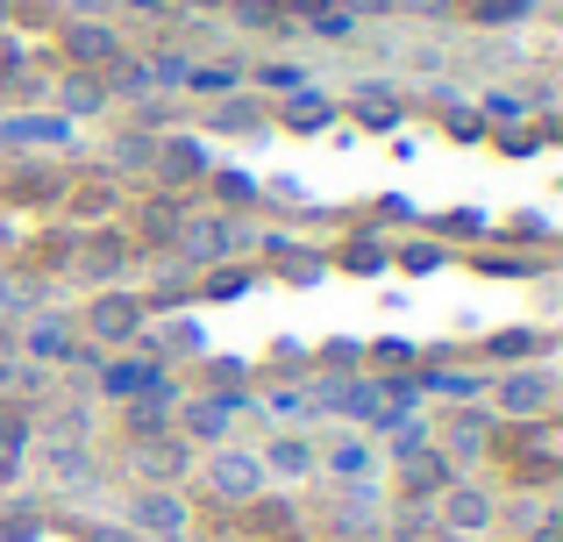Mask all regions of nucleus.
I'll list each match as a JSON object with an SVG mask.
<instances>
[{
    "mask_svg": "<svg viewBox=\"0 0 563 542\" xmlns=\"http://www.w3.org/2000/svg\"><path fill=\"white\" fill-rule=\"evenodd\" d=\"M485 392H493L499 421H550L556 414V364H507Z\"/></svg>",
    "mask_w": 563,
    "mask_h": 542,
    "instance_id": "nucleus-1",
    "label": "nucleus"
},
{
    "mask_svg": "<svg viewBox=\"0 0 563 542\" xmlns=\"http://www.w3.org/2000/svg\"><path fill=\"white\" fill-rule=\"evenodd\" d=\"M172 251H179L186 265L214 272V265H235V257L250 251V229H243V214H186V229H179Z\"/></svg>",
    "mask_w": 563,
    "mask_h": 542,
    "instance_id": "nucleus-2",
    "label": "nucleus"
},
{
    "mask_svg": "<svg viewBox=\"0 0 563 542\" xmlns=\"http://www.w3.org/2000/svg\"><path fill=\"white\" fill-rule=\"evenodd\" d=\"M122 529L129 535H151V542H186L192 535V507L179 486H136L122 507Z\"/></svg>",
    "mask_w": 563,
    "mask_h": 542,
    "instance_id": "nucleus-3",
    "label": "nucleus"
},
{
    "mask_svg": "<svg viewBox=\"0 0 563 542\" xmlns=\"http://www.w3.org/2000/svg\"><path fill=\"white\" fill-rule=\"evenodd\" d=\"M264 486H272V478H264L257 450H229V443H221L214 457H207V493H214L221 507H257Z\"/></svg>",
    "mask_w": 563,
    "mask_h": 542,
    "instance_id": "nucleus-4",
    "label": "nucleus"
},
{
    "mask_svg": "<svg viewBox=\"0 0 563 542\" xmlns=\"http://www.w3.org/2000/svg\"><path fill=\"white\" fill-rule=\"evenodd\" d=\"M435 529L442 535H456V542H478V535H493L499 529V500L485 486H442V500H435Z\"/></svg>",
    "mask_w": 563,
    "mask_h": 542,
    "instance_id": "nucleus-5",
    "label": "nucleus"
},
{
    "mask_svg": "<svg viewBox=\"0 0 563 542\" xmlns=\"http://www.w3.org/2000/svg\"><path fill=\"white\" fill-rule=\"evenodd\" d=\"M129 472H136V486H179V478L192 472V443L179 429L136 435V443H129Z\"/></svg>",
    "mask_w": 563,
    "mask_h": 542,
    "instance_id": "nucleus-6",
    "label": "nucleus"
},
{
    "mask_svg": "<svg viewBox=\"0 0 563 542\" xmlns=\"http://www.w3.org/2000/svg\"><path fill=\"white\" fill-rule=\"evenodd\" d=\"M235 414H243V392H200V400H179V421H172V429H179L192 450H221L229 429H235Z\"/></svg>",
    "mask_w": 563,
    "mask_h": 542,
    "instance_id": "nucleus-7",
    "label": "nucleus"
},
{
    "mask_svg": "<svg viewBox=\"0 0 563 542\" xmlns=\"http://www.w3.org/2000/svg\"><path fill=\"white\" fill-rule=\"evenodd\" d=\"M493 435H499V414H493V407H478V400H471V407H450V414H442V435H435V450H442L450 464H478L485 450H493Z\"/></svg>",
    "mask_w": 563,
    "mask_h": 542,
    "instance_id": "nucleus-8",
    "label": "nucleus"
},
{
    "mask_svg": "<svg viewBox=\"0 0 563 542\" xmlns=\"http://www.w3.org/2000/svg\"><path fill=\"white\" fill-rule=\"evenodd\" d=\"M314 392V407L321 414H343V421H385V400H378V378L372 372H350V378H321V386H307Z\"/></svg>",
    "mask_w": 563,
    "mask_h": 542,
    "instance_id": "nucleus-9",
    "label": "nucleus"
},
{
    "mask_svg": "<svg viewBox=\"0 0 563 542\" xmlns=\"http://www.w3.org/2000/svg\"><path fill=\"white\" fill-rule=\"evenodd\" d=\"M143 314H151V307H143L136 292H100V300L86 307L79 329L93 335V343H108V350H129V343L143 335Z\"/></svg>",
    "mask_w": 563,
    "mask_h": 542,
    "instance_id": "nucleus-10",
    "label": "nucleus"
},
{
    "mask_svg": "<svg viewBox=\"0 0 563 542\" xmlns=\"http://www.w3.org/2000/svg\"><path fill=\"white\" fill-rule=\"evenodd\" d=\"M14 350H22V364H36V372H57V364L79 357V329H71L65 314H36L14 335Z\"/></svg>",
    "mask_w": 563,
    "mask_h": 542,
    "instance_id": "nucleus-11",
    "label": "nucleus"
},
{
    "mask_svg": "<svg viewBox=\"0 0 563 542\" xmlns=\"http://www.w3.org/2000/svg\"><path fill=\"white\" fill-rule=\"evenodd\" d=\"M179 400H186V392L172 386V372L157 378L151 392H136V400H122V429H129V443H136V435H165L172 421H179Z\"/></svg>",
    "mask_w": 563,
    "mask_h": 542,
    "instance_id": "nucleus-12",
    "label": "nucleus"
},
{
    "mask_svg": "<svg viewBox=\"0 0 563 542\" xmlns=\"http://www.w3.org/2000/svg\"><path fill=\"white\" fill-rule=\"evenodd\" d=\"M314 450H321V472L350 478V486H372V472H378V450H372V435L343 429V435H329V443H314Z\"/></svg>",
    "mask_w": 563,
    "mask_h": 542,
    "instance_id": "nucleus-13",
    "label": "nucleus"
},
{
    "mask_svg": "<svg viewBox=\"0 0 563 542\" xmlns=\"http://www.w3.org/2000/svg\"><path fill=\"white\" fill-rule=\"evenodd\" d=\"M485 386H493V378L464 372V364H428V372H413V392H421V400H442V407H471Z\"/></svg>",
    "mask_w": 563,
    "mask_h": 542,
    "instance_id": "nucleus-14",
    "label": "nucleus"
},
{
    "mask_svg": "<svg viewBox=\"0 0 563 542\" xmlns=\"http://www.w3.org/2000/svg\"><path fill=\"white\" fill-rule=\"evenodd\" d=\"M257 464H264V478H286V486H292V478H314L321 472V450L307 443L300 429H286V435H272V443L257 450Z\"/></svg>",
    "mask_w": 563,
    "mask_h": 542,
    "instance_id": "nucleus-15",
    "label": "nucleus"
},
{
    "mask_svg": "<svg viewBox=\"0 0 563 542\" xmlns=\"http://www.w3.org/2000/svg\"><path fill=\"white\" fill-rule=\"evenodd\" d=\"M157 378H165V364H151V357H100L93 364V386L108 392V400H136V392H151Z\"/></svg>",
    "mask_w": 563,
    "mask_h": 542,
    "instance_id": "nucleus-16",
    "label": "nucleus"
},
{
    "mask_svg": "<svg viewBox=\"0 0 563 542\" xmlns=\"http://www.w3.org/2000/svg\"><path fill=\"white\" fill-rule=\"evenodd\" d=\"M65 51H71V65H79V71H108L114 57H122V36H114L108 22H71L65 29Z\"/></svg>",
    "mask_w": 563,
    "mask_h": 542,
    "instance_id": "nucleus-17",
    "label": "nucleus"
},
{
    "mask_svg": "<svg viewBox=\"0 0 563 542\" xmlns=\"http://www.w3.org/2000/svg\"><path fill=\"white\" fill-rule=\"evenodd\" d=\"M114 100H108V86H100V71H65L57 79V114L65 122H93V114H108Z\"/></svg>",
    "mask_w": 563,
    "mask_h": 542,
    "instance_id": "nucleus-18",
    "label": "nucleus"
},
{
    "mask_svg": "<svg viewBox=\"0 0 563 542\" xmlns=\"http://www.w3.org/2000/svg\"><path fill=\"white\" fill-rule=\"evenodd\" d=\"M157 172H165V186H186V179H200L207 172V143L200 136H157Z\"/></svg>",
    "mask_w": 563,
    "mask_h": 542,
    "instance_id": "nucleus-19",
    "label": "nucleus"
},
{
    "mask_svg": "<svg viewBox=\"0 0 563 542\" xmlns=\"http://www.w3.org/2000/svg\"><path fill=\"white\" fill-rule=\"evenodd\" d=\"M399 472H407V493H413V507L442 500V486H456V478H450V457H442L435 443H428V450H413V457L399 464Z\"/></svg>",
    "mask_w": 563,
    "mask_h": 542,
    "instance_id": "nucleus-20",
    "label": "nucleus"
},
{
    "mask_svg": "<svg viewBox=\"0 0 563 542\" xmlns=\"http://www.w3.org/2000/svg\"><path fill=\"white\" fill-rule=\"evenodd\" d=\"M264 251L278 257L286 286H321V278H329V257H321V251H300L292 236H264Z\"/></svg>",
    "mask_w": 563,
    "mask_h": 542,
    "instance_id": "nucleus-21",
    "label": "nucleus"
},
{
    "mask_svg": "<svg viewBox=\"0 0 563 542\" xmlns=\"http://www.w3.org/2000/svg\"><path fill=\"white\" fill-rule=\"evenodd\" d=\"M108 165L114 172H157V136L151 129H114L108 136Z\"/></svg>",
    "mask_w": 563,
    "mask_h": 542,
    "instance_id": "nucleus-22",
    "label": "nucleus"
},
{
    "mask_svg": "<svg viewBox=\"0 0 563 542\" xmlns=\"http://www.w3.org/2000/svg\"><path fill=\"white\" fill-rule=\"evenodd\" d=\"M207 129H214V136H257V129H264V108L250 93H229L221 108H207Z\"/></svg>",
    "mask_w": 563,
    "mask_h": 542,
    "instance_id": "nucleus-23",
    "label": "nucleus"
},
{
    "mask_svg": "<svg viewBox=\"0 0 563 542\" xmlns=\"http://www.w3.org/2000/svg\"><path fill=\"white\" fill-rule=\"evenodd\" d=\"M550 350V335L542 329H499V335H485V357L507 372V364H528V357H542Z\"/></svg>",
    "mask_w": 563,
    "mask_h": 542,
    "instance_id": "nucleus-24",
    "label": "nucleus"
},
{
    "mask_svg": "<svg viewBox=\"0 0 563 542\" xmlns=\"http://www.w3.org/2000/svg\"><path fill=\"white\" fill-rule=\"evenodd\" d=\"M278 122L300 129V136H307V129H329V122H335V100H329V93H314V86H300V93H286Z\"/></svg>",
    "mask_w": 563,
    "mask_h": 542,
    "instance_id": "nucleus-25",
    "label": "nucleus"
},
{
    "mask_svg": "<svg viewBox=\"0 0 563 542\" xmlns=\"http://www.w3.org/2000/svg\"><path fill=\"white\" fill-rule=\"evenodd\" d=\"M136 343L165 350V357H200V350H207V329H200V321H192V314H172V321H165V329H157V335H136Z\"/></svg>",
    "mask_w": 563,
    "mask_h": 542,
    "instance_id": "nucleus-26",
    "label": "nucleus"
},
{
    "mask_svg": "<svg viewBox=\"0 0 563 542\" xmlns=\"http://www.w3.org/2000/svg\"><path fill=\"white\" fill-rule=\"evenodd\" d=\"M29 435H36V421H29L14 400H0V478H14V464H22Z\"/></svg>",
    "mask_w": 563,
    "mask_h": 542,
    "instance_id": "nucleus-27",
    "label": "nucleus"
},
{
    "mask_svg": "<svg viewBox=\"0 0 563 542\" xmlns=\"http://www.w3.org/2000/svg\"><path fill=\"white\" fill-rule=\"evenodd\" d=\"M0 143H71V122L65 114H14V122H0Z\"/></svg>",
    "mask_w": 563,
    "mask_h": 542,
    "instance_id": "nucleus-28",
    "label": "nucleus"
},
{
    "mask_svg": "<svg viewBox=\"0 0 563 542\" xmlns=\"http://www.w3.org/2000/svg\"><path fill=\"white\" fill-rule=\"evenodd\" d=\"M329 529L335 535H372L378 529V507H372V493H350V500H335V515H329Z\"/></svg>",
    "mask_w": 563,
    "mask_h": 542,
    "instance_id": "nucleus-29",
    "label": "nucleus"
},
{
    "mask_svg": "<svg viewBox=\"0 0 563 542\" xmlns=\"http://www.w3.org/2000/svg\"><path fill=\"white\" fill-rule=\"evenodd\" d=\"M243 79H250V71L235 65V57H221V65H192V71H186L192 93H243Z\"/></svg>",
    "mask_w": 563,
    "mask_h": 542,
    "instance_id": "nucleus-30",
    "label": "nucleus"
},
{
    "mask_svg": "<svg viewBox=\"0 0 563 542\" xmlns=\"http://www.w3.org/2000/svg\"><path fill=\"white\" fill-rule=\"evenodd\" d=\"M399 93H385V86H357V122L364 129H399Z\"/></svg>",
    "mask_w": 563,
    "mask_h": 542,
    "instance_id": "nucleus-31",
    "label": "nucleus"
},
{
    "mask_svg": "<svg viewBox=\"0 0 563 542\" xmlns=\"http://www.w3.org/2000/svg\"><path fill=\"white\" fill-rule=\"evenodd\" d=\"M100 464H93V450L86 443H51V478H65V486H86Z\"/></svg>",
    "mask_w": 563,
    "mask_h": 542,
    "instance_id": "nucleus-32",
    "label": "nucleus"
},
{
    "mask_svg": "<svg viewBox=\"0 0 563 542\" xmlns=\"http://www.w3.org/2000/svg\"><path fill=\"white\" fill-rule=\"evenodd\" d=\"M179 229H186V200H151L143 208V236L151 243H179Z\"/></svg>",
    "mask_w": 563,
    "mask_h": 542,
    "instance_id": "nucleus-33",
    "label": "nucleus"
},
{
    "mask_svg": "<svg viewBox=\"0 0 563 542\" xmlns=\"http://www.w3.org/2000/svg\"><path fill=\"white\" fill-rule=\"evenodd\" d=\"M364 364H372V372H413V364H421V350L399 343V335H385V343L364 350Z\"/></svg>",
    "mask_w": 563,
    "mask_h": 542,
    "instance_id": "nucleus-34",
    "label": "nucleus"
},
{
    "mask_svg": "<svg viewBox=\"0 0 563 542\" xmlns=\"http://www.w3.org/2000/svg\"><path fill=\"white\" fill-rule=\"evenodd\" d=\"M442 236H456V243H485V236H493V214H478V208H450V214H442Z\"/></svg>",
    "mask_w": 563,
    "mask_h": 542,
    "instance_id": "nucleus-35",
    "label": "nucleus"
},
{
    "mask_svg": "<svg viewBox=\"0 0 563 542\" xmlns=\"http://www.w3.org/2000/svg\"><path fill=\"white\" fill-rule=\"evenodd\" d=\"M536 14V0H471V22L499 29V22H528Z\"/></svg>",
    "mask_w": 563,
    "mask_h": 542,
    "instance_id": "nucleus-36",
    "label": "nucleus"
},
{
    "mask_svg": "<svg viewBox=\"0 0 563 542\" xmlns=\"http://www.w3.org/2000/svg\"><path fill=\"white\" fill-rule=\"evenodd\" d=\"M478 114H485V122H499V129H507V122H521V114H528V100H521V93H507V86H493V93L478 100Z\"/></svg>",
    "mask_w": 563,
    "mask_h": 542,
    "instance_id": "nucleus-37",
    "label": "nucleus"
},
{
    "mask_svg": "<svg viewBox=\"0 0 563 542\" xmlns=\"http://www.w3.org/2000/svg\"><path fill=\"white\" fill-rule=\"evenodd\" d=\"M143 65H151V86H186L192 57L186 51H157V57H143Z\"/></svg>",
    "mask_w": 563,
    "mask_h": 542,
    "instance_id": "nucleus-38",
    "label": "nucleus"
},
{
    "mask_svg": "<svg viewBox=\"0 0 563 542\" xmlns=\"http://www.w3.org/2000/svg\"><path fill=\"white\" fill-rule=\"evenodd\" d=\"M442 265H450V251H442V243H407V251H399V272H413V278H421V272H442Z\"/></svg>",
    "mask_w": 563,
    "mask_h": 542,
    "instance_id": "nucleus-39",
    "label": "nucleus"
},
{
    "mask_svg": "<svg viewBox=\"0 0 563 542\" xmlns=\"http://www.w3.org/2000/svg\"><path fill=\"white\" fill-rule=\"evenodd\" d=\"M243 286H250V272H243V265H214V272H207V286H200V292H207V300H235Z\"/></svg>",
    "mask_w": 563,
    "mask_h": 542,
    "instance_id": "nucleus-40",
    "label": "nucleus"
},
{
    "mask_svg": "<svg viewBox=\"0 0 563 542\" xmlns=\"http://www.w3.org/2000/svg\"><path fill=\"white\" fill-rule=\"evenodd\" d=\"M321 364H329V378L364 372V343H321Z\"/></svg>",
    "mask_w": 563,
    "mask_h": 542,
    "instance_id": "nucleus-41",
    "label": "nucleus"
},
{
    "mask_svg": "<svg viewBox=\"0 0 563 542\" xmlns=\"http://www.w3.org/2000/svg\"><path fill=\"white\" fill-rule=\"evenodd\" d=\"M29 307H43V286H36V278H14V286H0V314H29Z\"/></svg>",
    "mask_w": 563,
    "mask_h": 542,
    "instance_id": "nucleus-42",
    "label": "nucleus"
},
{
    "mask_svg": "<svg viewBox=\"0 0 563 542\" xmlns=\"http://www.w3.org/2000/svg\"><path fill=\"white\" fill-rule=\"evenodd\" d=\"M257 86H272V93H300L307 71H300V65H278V57H272V65H257Z\"/></svg>",
    "mask_w": 563,
    "mask_h": 542,
    "instance_id": "nucleus-43",
    "label": "nucleus"
},
{
    "mask_svg": "<svg viewBox=\"0 0 563 542\" xmlns=\"http://www.w3.org/2000/svg\"><path fill=\"white\" fill-rule=\"evenodd\" d=\"M507 236H514V243H542V236H550V214H536V208H528V214H514V222H507Z\"/></svg>",
    "mask_w": 563,
    "mask_h": 542,
    "instance_id": "nucleus-44",
    "label": "nucleus"
},
{
    "mask_svg": "<svg viewBox=\"0 0 563 542\" xmlns=\"http://www.w3.org/2000/svg\"><path fill=\"white\" fill-rule=\"evenodd\" d=\"M343 265H350V272H385V251L364 236V243H350V251H343Z\"/></svg>",
    "mask_w": 563,
    "mask_h": 542,
    "instance_id": "nucleus-45",
    "label": "nucleus"
},
{
    "mask_svg": "<svg viewBox=\"0 0 563 542\" xmlns=\"http://www.w3.org/2000/svg\"><path fill=\"white\" fill-rule=\"evenodd\" d=\"M86 272H122V243H86Z\"/></svg>",
    "mask_w": 563,
    "mask_h": 542,
    "instance_id": "nucleus-46",
    "label": "nucleus"
},
{
    "mask_svg": "<svg viewBox=\"0 0 563 542\" xmlns=\"http://www.w3.org/2000/svg\"><path fill=\"white\" fill-rule=\"evenodd\" d=\"M300 407H307V386H278L272 400H264V414L278 421V414H300Z\"/></svg>",
    "mask_w": 563,
    "mask_h": 542,
    "instance_id": "nucleus-47",
    "label": "nucleus"
},
{
    "mask_svg": "<svg viewBox=\"0 0 563 542\" xmlns=\"http://www.w3.org/2000/svg\"><path fill=\"white\" fill-rule=\"evenodd\" d=\"M514 521H521V529H556V515L542 500H521V507H514Z\"/></svg>",
    "mask_w": 563,
    "mask_h": 542,
    "instance_id": "nucleus-48",
    "label": "nucleus"
},
{
    "mask_svg": "<svg viewBox=\"0 0 563 542\" xmlns=\"http://www.w3.org/2000/svg\"><path fill=\"white\" fill-rule=\"evenodd\" d=\"M221 200H250V193H257V179H243V172H221Z\"/></svg>",
    "mask_w": 563,
    "mask_h": 542,
    "instance_id": "nucleus-49",
    "label": "nucleus"
},
{
    "mask_svg": "<svg viewBox=\"0 0 563 542\" xmlns=\"http://www.w3.org/2000/svg\"><path fill=\"white\" fill-rule=\"evenodd\" d=\"M485 272L493 278H521V272H536V257H485Z\"/></svg>",
    "mask_w": 563,
    "mask_h": 542,
    "instance_id": "nucleus-50",
    "label": "nucleus"
},
{
    "mask_svg": "<svg viewBox=\"0 0 563 542\" xmlns=\"http://www.w3.org/2000/svg\"><path fill=\"white\" fill-rule=\"evenodd\" d=\"M93 542H143V535H129V529H108V521H100V529H93Z\"/></svg>",
    "mask_w": 563,
    "mask_h": 542,
    "instance_id": "nucleus-51",
    "label": "nucleus"
},
{
    "mask_svg": "<svg viewBox=\"0 0 563 542\" xmlns=\"http://www.w3.org/2000/svg\"><path fill=\"white\" fill-rule=\"evenodd\" d=\"M0 357H14V321L0 314Z\"/></svg>",
    "mask_w": 563,
    "mask_h": 542,
    "instance_id": "nucleus-52",
    "label": "nucleus"
},
{
    "mask_svg": "<svg viewBox=\"0 0 563 542\" xmlns=\"http://www.w3.org/2000/svg\"><path fill=\"white\" fill-rule=\"evenodd\" d=\"M357 14H393V0H350Z\"/></svg>",
    "mask_w": 563,
    "mask_h": 542,
    "instance_id": "nucleus-53",
    "label": "nucleus"
},
{
    "mask_svg": "<svg viewBox=\"0 0 563 542\" xmlns=\"http://www.w3.org/2000/svg\"><path fill=\"white\" fill-rule=\"evenodd\" d=\"M407 8H421V14H442V8H450V0H407Z\"/></svg>",
    "mask_w": 563,
    "mask_h": 542,
    "instance_id": "nucleus-54",
    "label": "nucleus"
},
{
    "mask_svg": "<svg viewBox=\"0 0 563 542\" xmlns=\"http://www.w3.org/2000/svg\"><path fill=\"white\" fill-rule=\"evenodd\" d=\"M292 8H307V14H321V8H335V0H292Z\"/></svg>",
    "mask_w": 563,
    "mask_h": 542,
    "instance_id": "nucleus-55",
    "label": "nucleus"
},
{
    "mask_svg": "<svg viewBox=\"0 0 563 542\" xmlns=\"http://www.w3.org/2000/svg\"><path fill=\"white\" fill-rule=\"evenodd\" d=\"M0 14H8V0H0Z\"/></svg>",
    "mask_w": 563,
    "mask_h": 542,
    "instance_id": "nucleus-56",
    "label": "nucleus"
}]
</instances>
